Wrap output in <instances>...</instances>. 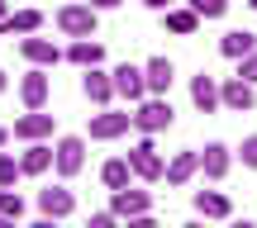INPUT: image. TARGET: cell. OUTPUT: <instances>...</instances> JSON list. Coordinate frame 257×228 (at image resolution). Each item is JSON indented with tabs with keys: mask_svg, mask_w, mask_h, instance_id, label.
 <instances>
[{
	"mask_svg": "<svg viewBox=\"0 0 257 228\" xmlns=\"http://www.w3.org/2000/svg\"><path fill=\"white\" fill-rule=\"evenodd\" d=\"M248 5H252V10H257V0H248Z\"/></svg>",
	"mask_w": 257,
	"mask_h": 228,
	"instance_id": "36",
	"label": "cell"
},
{
	"mask_svg": "<svg viewBox=\"0 0 257 228\" xmlns=\"http://www.w3.org/2000/svg\"><path fill=\"white\" fill-rule=\"evenodd\" d=\"M191 105H195L200 114H214V110H219V81H214L210 72L191 76Z\"/></svg>",
	"mask_w": 257,
	"mask_h": 228,
	"instance_id": "15",
	"label": "cell"
},
{
	"mask_svg": "<svg viewBox=\"0 0 257 228\" xmlns=\"http://www.w3.org/2000/svg\"><path fill=\"white\" fill-rule=\"evenodd\" d=\"M19 181V162L10 152H0V185H15Z\"/></svg>",
	"mask_w": 257,
	"mask_h": 228,
	"instance_id": "27",
	"label": "cell"
},
{
	"mask_svg": "<svg viewBox=\"0 0 257 228\" xmlns=\"http://www.w3.org/2000/svg\"><path fill=\"white\" fill-rule=\"evenodd\" d=\"M19 53L34 67H57L62 62V48H57L53 38H38V34H19Z\"/></svg>",
	"mask_w": 257,
	"mask_h": 228,
	"instance_id": "7",
	"label": "cell"
},
{
	"mask_svg": "<svg viewBox=\"0 0 257 228\" xmlns=\"http://www.w3.org/2000/svg\"><path fill=\"white\" fill-rule=\"evenodd\" d=\"M5 143H10V128H0V147H5Z\"/></svg>",
	"mask_w": 257,
	"mask_h": 228,
	"instance_id": "33",
	"label": "cell"
},
{
	"mask_svg": "<svg viewBox=\"0 0 257 228\" xmlns=\"http://www.w3.org/2000/svg\"><path fill=\"white\" fill-rule=\"evenodd\" d=\"M81 91H86V100H91V105H100V110L114 100V81H110V72H100V67H86Z\"/></svg>",
	"mask_w": 257,
	"mask_h": 228,
	"instance_id": "14",
	"label": "cell"
},
{
	"mask_svg": "<svg viewBox=\"0 0 257 228\" xmlns=\"http://www.w3.org/2000/svg\"><path fill=\"white\" fill-rule=\"evenodd\" d=\"M0 15H5V0H0Z\"/></svg>",
	"mask_w": 257,
	"mask_h": 228,
	"instance_id": "35",
	"label": "cell"
},
{
	"mask_svg": "<svg viewBox=\"0 0 257 228\" xmlns=\"http://www.w3.org/2000/svg\"><path fill=\"white\" fill-rule=\"evenodd\" d=\"M15 138H19V143H38V138H53V114H43V110L19 114V119H15Z\"/></svg>",
	"mask_w": 257,
	"mask_h": 228,
	"instance_id": "13",
	"label": "cell"
},
{
	"mask_svg": "<svg viewBox=\"0 0 257 228\" xmlns=\"http://www.w3.org/2000/svg\"><path fill=\"white\" fill-rule=\"evenodd\" d=\"M114 223V209H100V214H91V228H110Z\"/></svg>",
	"mask_w": 257,
	"mask_h": 228,
	"instance_id": "30",
	"label": "cell"
},
{
	"mask_svg": "<svg viewBox=\"0 0 257 228\" xmlns=\"http://www.w3.org/2000/svg\"><path fill=\"white\" fill-rule=\"evenodd\" d=\"M110 81H114V95H124V100L128 105H138V100H143V95H148V86H143V67H114V72H110Z\"/></svg>",
	"mask_w": 257,
	"mask_h": 228,
	"instance_id": "10",
	"label": "cell"
},
{
	"mask_svg": "<svg viewBox=\"0 0 257 228\" xmlns=\"http://www.w3.org/2000/svg\"><path fill=\"white\" fill-rule=\"evenodd\" d=\"M191 10H195L200 19H219L224 10H229V0H191Z\"/></svg>",
	"mask_w": 257,
	"mask_h": 228,
	"instance_id": "26",
	"label": "cell"
},
{
	"mask_svg": "<svg viewBox=\"0 0 257 228\" xmlns=\"http://www.w3.org/2000/svg\"><path fill=\"white\" fill-rule=\"evenodd\" d=\"M110 209H114V219H138V214H153V195L119 185V190H110Z\"/></svg>",
	"mask_w": 257,
	"mask_h": 228,
	"instance_id": "5",
	"label": "cell"
},
{
	"mask_svg": "<svg viewBox=\"0 0 257 228\" xmlns=\"http://www.w3.org/2000/svg\"><path fill=\"white\" fill-rule=\"evenodd\" d=\"M38 29H43L38 10H5L0 15V34H38Z\"/></svg>",
	"mask_w": 257,
	"mask_h": 228,
	"instance_id": "21",
	"label": "cell"
},
{
	"mask_svg": "<svg viewBox=\"0 0 257 228\" xmlns=\"http://www.w3.org/2000/svg\"><path fill=\"white\" fill-rule=\"evenodd\" d=\"M162 24L172 29V34H181V38H191L195 29H200V15H195L191 5H181V10H172V5H167V10H162Z\"/></svg>",
	"mask_w": 257,
	"mask_h": 228,
	"instance_id": "22",
	"label": "cell"
},
{
	"mask_svg": "<svg viewBox=\"0 0 257 228\" xmlns=\"http://www.w3.org/2000/svg\"><path fill=\"white\" fill-rule=\"evenodd\" d=\"M100 181H105V190H119V185H128V181H134L128 157H110V162L100 166Z\"/></svg>",
	"mask_w": 257,
	"mask_h": 228,
	"instance_id": "24",
	"label": "cell"
},
{
	"mask_svg": "<svg viewBox=\"0 0 257 228\" xmlns=\"http://www.w3.org/2000/svg\"><path fill=\"white\" fill-rule=\"evenodd\" d=\"M229 147L224 143H205V152H200V171H205V181H224L229 176Z\"/></svg>",
	"mask_w": 257,
	"mask_h": 228,
	"instance_id": "17",
	"label": "cell"
},
{
	"mask_svg": "<svg viewBox=\"0 0 257 228\" xmlns=\"http://www.w3.org/2000/svg\"><path fill=\"white\" fill-rule=\"evenodd\" d=\"M172 76H176V67L167 62V57H153V62L143 67V86H148V95H167V91H172Z\"/></svg>",
	"mask_w": 257,
	"mask_h": 228,
	"instance_id": "20",
	"label": "cell"
},
{
	"mask_svg": "<svg viewBox=\"0 0 257 228\" xmlns=\"http://www.w3.org/2000/svg\"><path fill=\"white\" fill-rule=\"evenodd\" d=\"M86 5H91V10H119L124 0H86Z\"/></svg>",
	"mask_w": 257,
	"mask_h": 228,
	"instance_id": "31",
	"label": "cell"
},
{
	"mask_svg": "<svg viewBox=\"0 0 257 228\" xmlns=\"http://www.w3.org/2000/svg\"><path fill=\"white\" fill-rule=\"evenodd\" d=\"M128 128H134V119L119 114V110H100L91 119V138H95V143H114V138H124Z\"/></svg>",
	"mask_w": 257,
	"mask_h": 228,
	"instance_id": "9",
	"label": "cell"
},
{
	"mask_svg": "<svg viewBox=\"0 0 257 228\" xmlns=\"http://www.w3.org/2000/svg\"><path fill=\"white\" fill-rule=\"evenodd\" d=\"M252 48H257V38L248 34V29H233V34H224V38H219V53H224V57H233V62H238V57H248Z\"/></svg>",
	"mask_w": 257,
	"mask_h": 228,
	"instance_id": "23",
	"label": "cell"
},
{
	"mask_svg": "<svg viewBox=\"0 0 257 228\" xmlns=\"http://www.w3.org/2000/svg\"><path fill=\"white\" fill-rule=\"evenodd\" d=\"M195 171H200V152L195 147H181V152H172V162H162V181L167 185H186Z\"/></svg>",
	"mask_w": 257,
	"mask_h": 228,
	"instance_id": "8",
	"label": "cell"
},
{
	"mask_svg": "<svg viewBox=\"0 0 257 228\" xmlns=\"http://www.w3.org/2000/svg\"><path fill=\"white\" fill-rule=\"evenodd\" d=\"M5 86H10V76H5V72H0V91H5Z\"/></svg>",
	"mask_w": 257,
	"mask_h": 228,
	"instance_id": "34",
	"label": "cell"
},
{
	"mask_svg": "<svg viewBox=\"0 0 257 228\" xmlns=\"http://www.w3.org/2000/svg\"><path fill=\"white\" fill-rule=\"evenodd\" d=\"M95 24H100V10H91V5H62L57 10V29L67 38H95Z\"/></svg>",
	"mask_w": 257,
	"mask_h": 228,
	"instance_id": "3",
	"label": "cell"
},
{
	"mask_svg": "<svg viewBox=\"0 0 257 228\" xmlns=\"http://www.w3.org/2000/svg\"><path fill=\"white\" fill-rule=\"evenodd\" d=\"M62 57H67L72 67H81V72H86V67H100V62H105V48L95 43V38H72V48H67Z\"/></svg>",
	"mask_w": 257,
	"mask_h": 228,
	"instance_id": "19",
	"label": "cell"
},
{
	"mask_svg": "<svg viewBox=\"0 0 257 228\" xmlns=\"http://www.w3.org/2000/svg\"><path fill=\"white\" fill-rule=\"evenodd\" d=\"M81 166H86V138H76V133L57 138L53 143V171L67 181V176H76Z\"/></svg>",
	"mask_w": 257,
	"mask_h": 228,
	"instance_id": "4",
	"label": "cell"
},
{
	"mask_svg": "<svg viewBox=\"0 0 257 228\" xmlns=\"http://www.w3.org/2000/svg\"><path fill=\"white\" fill-rule=\"evenodd\" d=\"M48 166H53V143H48V138L29 143V147H24V157H19V176H43Z\"/></svg>",
	"mask_w": 257,
	"mask_h": 228,
	"instance_id": "16",
	"label": "cell"
},
{
	"mask_svg": "<svg viewBox=\"0 0 257 228\" xmlns=\"http://www.w3.org/2000/svg\"><path fill=\"white\" fill-rule=\"evenodd\" d=\"M219 105H224V110H233V114H248L252 105H257V91L243 81V76H233V81L219 86Z\"/></svg>",
	"mask_w": 257,
	"mask_h": 228,
	"instance_id": "11",
	"label": "cell"
},
{
	"mask_svg": "<svg viewBox=\"0 0 257 228\" xmlns=\"http://www.w3.org/2000/svg\"><path fill=\"white\" fill-rule=\"evenodd\" d=\"M72 209H76V195L67 190V185H48V190H38V214H43L48 223H53V219H67Z\"/></svg>",
	"mask_w": 257,
	"mask_h": 228,
	"instance_id": "6",
	"label": "cell"
},
{
	"mask_svg": "<svg viewBox=\"0 0 257 228\" xmlns=\"http://www.w3.org/2000/svg\"><path fill=\"white\" fill-rule=\"evenodd\" d=\"M0 219H24V200L15 195V185H0Z\"/></svg>",
	"mask_w": 257,
	"mask_h": 228,
	"instance_id": "25",
	"label": "cell"
},
{
	"mask_svg": "<svg viewBox=\"0 0 257 228\" xmlns=\"http://www.w3.org/2000/svg\"><path fill=\"white\" fill-rule=\"evenodd\" d=\"M128 171L138 176V181H162V152L153 147V133H143L134 147H128Z\"/></svg>",
	"mask_w": 257,
	"mask_h": 228,
	"instance_id": "2",
	"label": "cell"
},
{
	"mask_svg": "<svg viewBox=\"0 0 257 228\" xmlns=\"http://www.w3.org/2000/svg\"><path fill=\"white\" fill-rule=\"evenodd\" d=\"M238 76H243L248 86H257V48H252L248 57H238Z\"/></svg>",
	"mask_w": 257,
	"mask_h": 228,
	"instance_id": "28",
	"label": "cell"
},
{
	"mask_svg": "<svg viewBox=\"0 0 257 228\" xmlns=\"http://www.w3.org/2000/svg\"><path fill=\"white\" fill-rule=\"evenodd\" d=\"M134 119V128L138 133H162V128H172V100H167V95H143V100H138V110L128 114Z\"/></svg>",
	"mask_w": 257,
	"mask_h": 228,
	"instance_id": "1",
	"label": "cell"
},
{
	"mask_svg": "<svg viewBox=\"0 0 257 228\" xmlns=\"http://www.w3.org/2000/svg\"><path fill=\"white\" fill-rule=\"evenodd\" d=\"M143 5H148V10H157V15H162V10L172 5V0H143Z\"/></svg>",
	"mask_w": 257,
	"mask_h": 228,
	"instance_id": "32",
	"label": "cell"
},
{
	"mask_svg": "<svg viewBox=\"0 0 257 228\" xmlns=\"http://www.w3.org/2000/svg\"><path fill=\"white\" fill-rule=\"evenodd\" d=\"M48 91H53V81H48V67H34V72L19 81V100H24L29 110H43V105H48Z\"/></svg>",
	"mask_w": 257,
	"mask_h": 228,
	"instance_id": "12",
	"label": "cell"
},
{
	"mask_svg": "<svg viewBox=\"0 0 257 228\" xmlns=\"http://www.w3.org/2000/svg\"><path fill=\"white\" fill-rule=\"evenodd\" d=\"M195 214H200V219H229L233 200L224 190H195Z\"/></svg>",
	"mask_w": 257,
	"mask_h": 228,
	"instance_id": "18",
	"label": "cell"
},
{
	"mask_svg": "<svg viewBox=\"0 0 257 228\" xmlns=\"http://www.w3.org/2000/svg\"><path fill=\"white\" fill-rule=\"evenodd\" d=\"M238 157H243V166H252V171H257V133H248V138H243Z\"/></svg>",
	"mask_w": 257,
	"mask_h": 228,
	"instance_id": "29",
	"label": "cell"
}]
</instances>
